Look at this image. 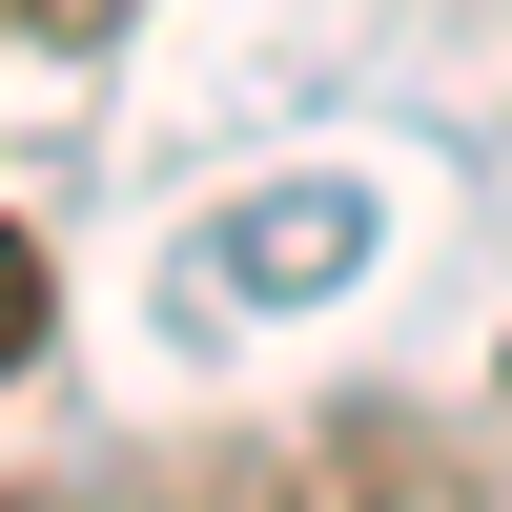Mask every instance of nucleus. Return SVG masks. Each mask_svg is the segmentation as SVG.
Wrapping results in <instances>:
<instances>
[{"mask_svg":"<svg viewBox=\"0 0 512 512\" xmlns=\"http://www.w3.org/2000/svg\"><path fill=\"white\" fill-rule=\"evenodd\" d=\"M226 512H492V492L451 472V451H410V431H287Z\"/></svg>","mask_w":512,"mask_h":512,"instance_id":"nucleus-1","label":"nucleus"},{"mask_svg":"<svg viewBox=\"0 0 512 512\" xmlns=\"http://www.w3.org/2000/svg\"><path fill=\"white\" fill-rule=\"evenodd\" d=\"M21 349H41V246L0 226V369H21Z\"/></svg>","mask_w":512,"mask_h":512,"instance_id":"nucleus-2","label":"nucleus"}]
</instances>
